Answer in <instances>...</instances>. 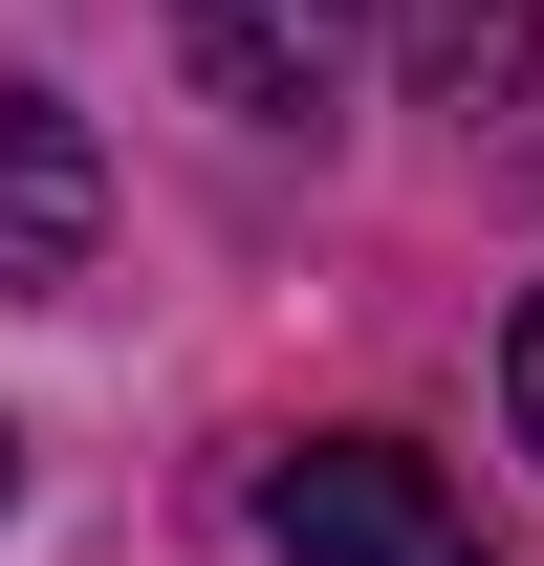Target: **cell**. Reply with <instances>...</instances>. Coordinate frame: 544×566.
Wrapping results in <instances>:
<instances>
[{
  "mask_svg": "<svg viewBox=\"0 0 544 566\" xmlns=\"http://www.w3.org/2000/svg\"><path fill=\"white\" fill-rule=\"evenodd\" d=\"M262 545L283 566H479V501L414 458V436H305L262 480Z\"/></svg>",
  "mask_w": 544,
  "mask_h": 566,
  "instance_id": "1",
  "label": "cell"
},
{
  "mask_svg": "<svg viewBox=\"0 0 544 566\" xmlns=\"http://www.w3.org/2000/svg\"><path fill=\"white\" fill-rule=\"evenodd\" d=\"M153 22H175V66L240 132H327L348 87H370V0H153Z\"/></svg>",
  "mask_w": 544,
  "mask_h": 566,
  "instance_id": "2",
  "label": "cell"
},
{
  "mask_svg": "<svg viewBox=\"0 0 544 566\" xmlns=\"http://www.w3.org/2000/svg\"><path fill=\"white\" fill-rule=\"evenodd\" d=\"M87 240H109V153H87L66 87H22V66H0V305H66Z\"/></svg>",
  "mask_w": 544,
  "mask_h": 566,
  "instance_id": "3",
  "label": "cell"
},
{
  "mask_svg": "<svg viewBox=\"0 0 544 566\" xmlns=\"http://www.w3.org/2000/svg\"><path fill=\"white\" fill-rule=\"evenodd\" d=\"M414 66H436V109H523V0H414Z\"/></svg>",
  "mask_w": 544,
  "mask_h": 566,
  "instance_id": "4",
  "label": "cell"
},
{
  "mask_svg": "<svg viewBox=\"0 0 544 566\" xmlns=\"http://www.w3.org/2000/svg\"><path fill=\"white\" fill-rule=\"evenodd\" d=\"M501 436H523V458H544V283H523V305H501Z\"/></svg>",
  "mask_w": 544,
  "mask_h": 566,
  "instance_id": "5",
  "label": "cell"
},
{
  "mask_svg": "<svg viewBox=\"0 0 544 566\" xmlns=\"http://www.w3.org/2000/svg\"><path fill=\"white\" fill-rule=\"evenodd\" d=\"M0 523H22V436H0Z\"/></svg>",
  "mask_w": 544,
  "mask_h": 566,
  "instance_id": "6",
  "label": "cell"
}]
</instances>
